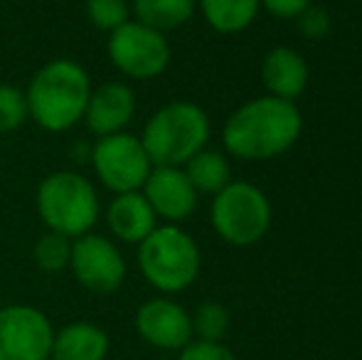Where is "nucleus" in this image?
<instances>
[{
	"label": "nucleus",
	"mask_w": 362,
	"mask_h": 360,
	"mask_svg": "<svg viewBox=\"0 0 362 360\" xmlns=\"http://www.w3.org/2000/svg\"><path fill=\"white\" fill-rule=\"evenodd\" d=\"M262 8L267 10L269 15L279 20H296L305 8L313 5V0H259Z\"/></svg>",
	"instance_id": "obj_26"
},
{
	"label": "nucleus",
	"mask_w": 362,
	"mask_h": 360,
	"mask_svg": "<svg viewBox=\"0 0 362 360\" xmlns=\"http://www.w3.org/2000/svg\"><path fill=\"white\" fill-rule=\"evenodd\" d=\"M91 94L89 72L69 57L49 59L37 69L25 89L28 114L47 134H64L84 121Z\"/></svg>",
	"instance_id": "obj_2"
},
{
	"label": "nucleus",
	"mask_w": 362,
	"mask_h": 360,
	"mask_svg": "<svg viewBox=\"0 0 362 360\" xmlns=\"http://www.w3.org/2000/svg\"><path fill=\"white\" fill-rule=\"evenodd\" d=\"M212 134L210 116L192 101H170L153 111L139 136L153 166L182 168L202 149H207Z\"/></svg>",
	"instance_id": "obj_3"
},
{
	"label": "nucleus",
	"mask_w": 362,
	"mask_h": 360,
	"mask_svg": "<svg viewBox=\"0 0 362 360\" xmlns=\"http://www.w3.org/2000/svg\"><path fill=\"white\" fill-rule=\"evenodd\" d=\"M200 247L180 225H158L139 245L141 274L163 294L190 286L200 274Z\"/></svg>",
	"instance_id": "obj_5"
},
{
	"label": "nucleus",
	"mask_w": 362,
	"mask_h": 360,
	"mask_svg": "<svg viewBox=\"0 0 362 360\" xmlns=\"http://www.w3.org/2000/svg\"><path fill=\"white\" fill-rule=\"evenodd\" d=\"M106 225L116 240L126 242V245H141L158 227V217L148 205L144 192L136 190L114 195V200L106 207Z\"/></svg>",
	"instance_id": "obj_15"
},
{
	"label": "nucleus",
	"mask_w": 362,
	"mask_h": 360,
	"mask_svg": "<svg viewBox=\"0 0 362 360\" xmlns=\"http://www.w3.org/2000/svg\"><path fill=\"white\" fill-rule=\"evenodd\" d=\"M33 257H35V265L42 272L57 274L69 267V260H72V240L57 235V232H45L35 242Z\"/></svg>",
	"instance_id": "obj_20"
},
{
	"label": "nucleus",
	"mask_w": 362,
	"mask_h": 360,
	"mask_svg": "<svg viewBox=\"0 0 362 360\" xmlns=\"http://www.w3.org/2000/svg\"><path fill=\"white\" fill-rule=\"evenodd\" d=\"M30 119L25 91L13 84H0V134L20 129Z\"/></svg>",
	"instance_id": "obj_23"
},
{
	"label": "nucleus",
	"mask_w": 362,
	"mask_h": 360,
	"mask_svg": "<svg viewBox=\"0 0 362 360\" xmlns=\"http://www.w3.org/2000/svg\"><path fill=\"white\" fill-rule=\"evenodd\" d=\"M272 217L267 192L249 180H229L217 195H212L210 222L227 245H257L272 227Z\"/></svg>",
	"instance_id": "obj_6"
},
{
	"label": "nucleus",
	"mask_w": 362,
	"mask_h": 360,
	"mask_svg": "<svg viewBox=\"0 0 362 360\" xmlns=\"http://www.w3.org/2000/svg\"><path fill=\"white\" fill-rule=\"evenodd\" d=\"M195 10L197 0H131L134 20L163 35L190 23Z\"/></svg>",
	"instance_id": "obj_17"
},
{
	"label": "nucleus",
	"mask_w": 362,
	"mask_h": 360,
	"mask_svg": "<svg viewBox=\"0 0 362 360\" xmlns=\"http://www.w3.org/2000/svg\"><path fill=\"white\" fill-rule=\"evenodd\" d=\"M182 170L197 190V195H217L232 180V168H229L227 156L215 149H202L200 153H195L182 166Z\"/></svg>",
	"instance_id": "obj_19"
},
{
	"label": "nucleus",
	"mask_w": 362,
	"mask_h": 360,
	"mask_svg": "<svg viewBox=\"0 0 362 360\" xmlns=\"http://www.w3.org/2000/svg\"><path fill=\"white\" fill-rule=\"evenodd\" d=\"M35 207L47 232H57L69 240L89 235L101 215L94 182L74 170H54L45 175L37 185Z\"/></svg>",
	"instance_id": "obj_4"
},
{
	"label": "nucleus",
	"mask_w": 362,
	"mask_h": 360,
	"mask_svg": "<svg viewBox=\"0 0 362 360\" xmlns=\"http://www.w3.org/2000/svg\"><path fill=\"white\" fill-rule=\"evenodd\" d=\"M54 331L40 308L13 303L0 308V360H47Z\"/></svg>",
	"instance_id": "obj_9"
},
{
	"label": "nucleus",
	"mask_w": 362,
	"mask_h": 360,
	"mask_svg": "<svg viewBox=\"0 0 362 360\" xmlns=\"http://www.w3.org/2000/svg\"><path fill=\"white\" fill-rule=\"evenodd\" d=\"M151 168L153 163L141 139L129 131L96 139L91 149V170L96 180L114 195L141 190Z\"/></svg>",
	"instance_id": "obj_8"
},
{
	"label": "nucleus",
	"mask_w": 362,
	"mask_h": 360,
	"mask_svg": "<svg viewBox=\"0 0 362 360\" xmlns=\"http://www.w3.org/2000/svg\"><path fill=\"white\" fill-rule=\"evenodd\" d=\"M205 23L219 35H234L247 30L257 20L259 0H197Z\"/></svg>",
	"instance_id": "obj_18"
},
{
	"label": "nucleus",
	"mask_w": 362,
	"mask_h": 360,
	"mask_svg": "<svg viewBox=\"0 0 362 360\" xmlns=\"http://www.w3.org/2000/svg\"><path fill=\"white\" fill-rule=\"evenodd\" d=\"M192 336L197 333V341L222 343V338L229 331V311L217 301H205L197 306V311L190 316Z\"/></svg>",
	"instance_id": "obj_21"
},
{
	"label": "nucleus",
	"mask_w": 362,
	"mask_h": 360,
	"mask_svg": "<svg viewBox=\"0 0 362 360\" xmlns=\"http://www.w3.org/2000/svg\"><path fill=\"white\" fill-rule=\"evenodd\" d=\"M136 331L163 351H182L192 341L190 313L170 298H151L136 313Z\"/></svg>",
	"instance_id": "obj_12"
},
{
	"label": "nucleus",
	"mask_w": 362,
	"mask_h": 360,
	"mask_svg": "<svg viewBox=\"0 0 362 360\" xmlns=\"http://www.w3.org/2000/svg\"><path fill=\"white\" fill-rule=\"evenodd\" d=\"M141 192L158 220H163L165 225L185 222L197 210V200H200L185 170L175 166H153Z\"/></svg>",
	"instance_id": "obj_11"
},
{
	"label": "nucleus",
	"mask_w": 362,
	"mask_h": 360,
	"mask_svg": "<svg viewBox=\"0 0 362 360\" xmlns=\"http://www.w3.org/2000/svg\"><path fill=\"white\" fill-rule=\"evenodd\" d=\"M109 353V336L89 321H74L54 333L52 360H104Z\"/></svg>",
	"instance_id": "obj_16"
},
{
	"label": "nucleus",
	"mask_w": 362,
	"mask_h": 360,
	"mask_svg": "<svg viewBox=\"0 0 362 360\" xmlns=\"http://www.w3.org/2000/svg\"><path fill=\"white\" fill-rule=\"evenodd\" d=\"M109 59L124 77L136 82H151L160 77L170 64V42L163 33L129 20L109 33Z\"/></svg>",
	"instance_id": "obj_7"
},
{
	"label": "nucleus",
	"mask_w": 362,
	"mask_h": 360,
	"mask_svg": "<svg viewBox=\"0 0 362 360\" xmlns=\"http://www.w3.org/2000/svg\"><path fill=\"white\" fill-rule=\"evenodd\" d=\"M180 360H237L234 353L222 343L210 341H190L180 351Z\"/></svg>",
	"instance_id": "obj_25"
},
{
	"label": "nucleus",
	"mask_w": 362,
	"mask_h": 360,
	"mask_svg": "<svg viewBox=\"0 0 362 360\" xmlns=\"http://www.w3.org/2000/svg\"><path fill=\"white\" fill-rule=\"evenodd\" d=\"M303 116L296 101L276 96H257L227 116L222 126V146L239 161H272L284 156L298 141Z\"/></svg>",
	"instance_id": "obj_1"
},
{
	"label": "nucleus",
	"mask_w": 362,
	"mask_h": 360,
	"mask_svg": "<svg viewBox=\"0 0 362 360\" xmlns=\"http://www.w3.org/2000/svg\"><path fill=\"white\" fill-rule=\"evenodd\" d=\"M84 10L89 23L104 33H114L116 28L131 20L129 0H86Z\"/></svg>",
	"instance_id": "obj_22"
},
{
	"label": "nucleus",
	"mask_w": 362,
	"mask_h": 360,
	"mask_svg": "<svg viewBox=\"0 0 362 360\" xmlns=\"http://www.w3.org/2000/svg\"><path fill=\"white\" fill-rule=\"evenodd\" d=\"M69 269L74 279L91 294H114L126 279V260L121 250L101 235H81L72 240Z\"/></svg>",
	"instance_id": "obj_10"
},
{
	"label": "nucleus",
	"mask_w": 362,
	"mask_h": 360,
	"mask_svg": "<svg viewBox=\"0 0 362 360\" xmlns=\"http://www.w3.org/2000/svg\"><path fill=\"white\" fill-rule=\"evenodd\" d=\"M308 62L293 47H274L262 59V82L269 96L296 101L308 87Z\"/></svg>",
	"instance_id": "obj_14"
},
{
	"label": "nucleus",
	"mask_w": 362,
	"mask_h": 360,
	"mask_svg": "<svg viewBox=\"0 0 362 360\" xmlns=\"http://www.w3.org/2000/svg\"><path fill=\"white\" fill-rule=\"evenodd\" d=\"M296 23H298L300 35H303V37H308V40H323L325 35L330 33L328 10L318 8V5H310V8H305L303 13L296 18Z\"/></svg>",
	"instance_id": "obj_24"
},
{
	"label": "nucleus",
	"mask_w": 362,
	"mask_h": 360,
	"mask_svg": "<svg viewBox=\"0 0 362 360\" xmlns=\"http://www.w3.org/2000/svg\"><path fill=\"white\" fill-rule=\"evenodd\" d=\"M136 116V94L126 82H104L101 87L91 89L86 101L84 124L96 139L111 134H121Z\"/></svg>",
	"instance_id": "obj_13"
}]
</instances>
